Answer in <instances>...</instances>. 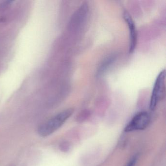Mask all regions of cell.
Returning a JSON list of instances; mask_svg holds the SVG:
<instances>
[{"mask_svg":"<svg viewBox=\"0 0 166 166\" xmlns=\"http://www.w3.org/2000/svg\"><path fill=\"white\" fill-rule=\"evenodd\" d=\"M137 158L138 157L136 155H135L134 157H133L129 161L126 166H135L137 163Z\"/></svg>","mask_w":166,"mask_h":166,"instance_id":"cell-6","label":"cell"},{"mask_svg":"<svg viewBox=\"0 0 166 166\" xmlns=\"http://www.w3.org/2000/svg\"><path fill=\"white\" fill-rule=\"evenodd\" d=\"M124 20L129 27V34H130V45H129V52L132 53L135 49L137 44V31L135 27V24L133 20L130 15L125 12L123 14Z\"/></svg>","mask_w":166,"mask_h":166,"instance_id":"cell-4","label":"cell"},{"mask_svg":"<svg viewBox=\"0 0 166 166\" xmlns=\"http://www.w3.org/2000/svg\"><path fill=\"white\" fill-rule=\"evenodd\" d=\"M73 112L74 109L72 108L66 109L40 124L38 129L39 135L42 137L51 135L64 125Z\"/></svg>","mask_w":166,"mask_h":166,"instance_id":"cell-1","label":"cell"},{"mask_svg":"<svg viewBox=\"0 0 166 166\" xmlns=\"http://www.w3.org/2000/svg\"><path fill=\"white\" fill-rule=\"evenodd\" d=\"M69 147V145L66 142H64V143H61V145L59 146L60 150L62 152H66V151H68Z\"/></svg>","mask_w":166,"mask_h":166,"instance_id":"cell-7","label":"cell"},{"mask_svg":"<svg viewBox=\"0 0 166 166\" xmlns=\"http://www.w3.org/2000/svg\"><path fill=\"white\" fill-rule=\"evenodd\" d=\"M115 59V56H111L110 57L107 58V59H106L104 63L102 64L101 67H100L99 70H98V75L101 74L103 73V72L105 71L106 69H107V67H109L111 65V64H112L114 60Z\"/></svg>","mask_w":166,"mask_h":166,"instance_id":"cell-5","label":"cell"},{"mask_svg":"<svg viewBox=\"0 0 166 166\" xmlns=\"http://www.w3.org/2000/svg\"><path fill=\"white\" fill-rule=\"evenodd\" d=\"M150 116L147 112L138 113L127 125L125 128L124 131L129 133L144 130L150 124Z\"/></svg>","mask_w":166,"mask_h":166,"instance_id":"cell-3","label":"cell"},{"mask_svg":"<svg viewBox=\"0 0 166 166\" xmlns=\"http://www.w3.org/2000/svg\"><path fill=\"white\" fill-rule=\"evenodd\" d=\"M165 77L166 73L165 70H164L159 74L156 79L150 103V109L151 110L155 109L163 96V92L165 91Z\"/></svg>","mask_w":166,"mask_h":166,"instance_id":"cell-2","label":"cell"}]
</instances>
